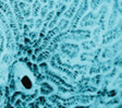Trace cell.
Masks as SVG:
<instances>
[{
  "label": "cell",
  "instance_id": "3",
  "mask_svg": "<svg viewBox=\"0 0 122 108\" xmlns=\"http://www.w3.org/2000/svg\"><path fill=\"white\" fill-rule=\"evenodd\" d=\"M39 3L38 1H34V5H33V18L34 16H37V11L39 10Z\"/></svg>",
  "mask_w": 122,
  "mask_h": 108
},
{
  "label": "cell",
  "instance_id": "4",
  "mask_svg": "<svg viewBox=\"0 0 122 108\" xmlns=\"http://www.w3.org/2000/svg\"><path fill=\"white\" fill-rule=\"evenodd\" d=\"M46 12H47V5H45V7L41 9V18H44V16H45Z\"/></svg>",
  "mask_w": 122,
  "mask_h": 108
},
{
  "label": "cell",
  "instance_id": "1",
  "mask_svg": "<svg viewBox=\"0 0 122 108\" xmlns=\"http://www.w3.org/2000/svg\"><path fill=\"white\" fill-rule=\"evenodd\" d=\"M20 86L23 88L24 91H32L34 88V83H33V80L30 77V73H22L20 74Z\"/></svg>",
  "mask_w": 122,
  "mask_h": 108
},
{
  "label": "cell",
  "instance_id": "2",
  "mask_svg": "<svg viewBox=\"0 0 122 108\" xmlns=\"http://www.w3.org/2000/svg\"><path fill=\"white\" fill-rule=\"evenodd\" d=\"M87 10V0H83V2L81 3V5H80V10L79 12L75 13V19H74V24L79 21V19L82 16V14L83 13H85V11ZM73 24V25H74Z\"/></svg>",
  "mask_w": 122,
  "mask_h": 108
}]
</instances>
